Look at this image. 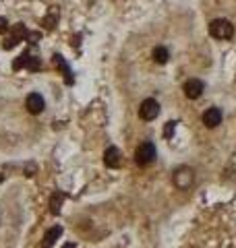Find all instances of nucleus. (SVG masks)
<instances>
[{
  "label": "nucleus",
  "instance_id": "obj_6",
  "mask_svg": "<svg viewBox=\"0 0 236 248\" xmlns=\"http://www.w3.org/2000/svg\"><path fill=\"white\" fill-rule=\"evenodd\" d=\"M15 71H21V68H29V71H39V60L34 58V56H29V54H21V56L15 60V64H13Z\"/></svg>",
  "mask_w": 236,
  "mask_h": 248
},
{
  "label": "nucleus",
  "instance_id": "obj_13",
  "mask_svg": "<svg viewBox=\"0 0 236 248\" xmlns=\"http://www.w3.org/2000/svg\"><path fill=\"white\" fill-rule=\"evenodd\" d=\"M168 58H170V54H168V50L164 48V46H157V48L153 50V60L157 62V64H166Z\"/></svg>",
  "mask_w": 236,
  "mask_h": 248
},
{
  "label": "nucleus",
  "instance_id": "obj_7",
  "mask_svg": "<svg viewBox=\"0 0 236 248\" xmlns=\"http://www.w3.org/2000/svg\"><path fill=\"white\" fill-rule=\"evenodd\" d=\"M25 108H27L29 114H39L46 108V102L39 93H29L27 99H25Z\"/></svg>",
  "mask_w": 236,
  "mask_h": 248
},
{
  "label": "nucleus",
  "instance_id": "obj_15",
  "mask_svg": "<svg viewBox=\"0 0 236 248\" xmlns=\"http://www.w3.org/2000/svg\"><path fill=\"white\" fill-rule=\"evenodd\" d=\"M174 126H176V122H174V120L166 122V130H164V137L170 139V137H172V133H174Z\"/></svg>",
  "mask_w": 236,
  "mask_h": 248
},
{
  "label": "nucleus",
  "instance_id": "obj_12",
  "mask_svg": "<svg viewBox=\"0 0 236 248\" xmlns=\"http://www.w3.org/2000/svg\"><path fill=\"white\" fill-rule=\"evenodd\" d=\"M62 203H65V195H60V192H54V195L50 197V211L54 215H58L60 209H62Z\"/></svg>",
  "mask_w": 236,
  "mask_h": 248
},
{
  "label": "nucleus",
  "instance_id": "obj_3",
  "mask_svg": "<svg viewBox=\"0 0 236 248\" xmlns=\"http://www.w3.org/2000/svg\"><path fill=\"white\" fill-rule=\"evenodd\" d=\"M27 37H29V31L25 29V25H23V23H17V25L11 27V35L4 40V50L15 48V46H17L19 42L27 40Z\"/></svg>",
  "mask_w": 236,
  "mask_h": 248
},
{
  "label": "nucleus",
  "instance_id": "obj_11",
  "mask_svg": "<svg viewBox=\"0 0 236 248\" xmlns=\"http://www.w3.org/2000/svg\"><path fill=\"white\" fill-rule=\"evenodd\" d=\"M104 161L108 168H118L120 166V151H118L116 147H108L104 153Z\"/></svg>",
  "mask_w": 236,
  "mask_h": 248
},
{
  "label": "nucleus",
  "instance_id": "obj_8",
  "mask_svg": "<svg viewBox=\"0 0 236 248\" xmlns=\"http://www.w3.org/2000/svg\"><path fill=\"white\" fill-rule=\"evenodd\" d=\"M183 89H185V95L188 99H197V97H201V93H203L205 87H203V83L199 79H188Z\"/></svg>",
  "mask_w": 236,
  "mask_h": 248
},
{
  "label": "nucleus",
  "instance_id": "obj_17",
  "mask_svg": "<svg viewBox=\"0 0 236 248\" xmlns=\"http://www.w3.org/2000/svg\"><path fill=\"white\" fill-rule=\"evenodd\" d=\"M62 248H77L73 242H68V244H65V246H62Z\"/></svg>",
  "mask_w": 236,
  "mask_h": 248
},
{
  "label": "nucleus",
  "instance_id": "obj_1",
  "mask_svg": "<svg viewBox=\"0 0 236 248\" xmlns=\"http://www.w3.org/2000/svg\"><path fill=\"white\" fill-rule=\"evenodd\" d=\"M209 33L216 40H230L234 35V25L228 19H214L209 23Z\"/></svg>",
  "mask_w": 236,
  "mask_h": 248
},
{
  "label": "nucleus",
  "instance_id": "obj_2",
  "mask_svg": "<svg viewBox=\"0 0 236 248\" xmlns=\"http://www.w3.org/2000/svg\"><path fill=\"white\" fill-rule=\"evenodd\" d=\"M172 182H174V186H176V188H180V190L191 188L193 182H195V172L191 168H186V166H180V168L174 170Z\"/></svg>",
  "mask_w": 236,
  "mask_h": 248
},
{
  "label": "nucleus",
  "instance_id": "obj_5",
  "mask_svg": "<svg viewBox=\"0 0 236 248\" xmlns=\"http://www.w3.org/2000/svg\"><path fill=\"white\" fill-rule=\"evenodd\" d=\"M160 114V104L155 99H143V104L139 108V116L143 120H155Z\"/></svg>",
  "mask_w": 236,
  "mask_h": 248
},
{
  "label": "nucleus",
  "instance_id": "obj_10",
  "mask_svg": "<svg viewBox=\"0 0 236 248\" xmlns=\"http://www.w3.org/2000/svg\"><path fill=\"white\" fill-rule=\"evenodd\" d=\"M60 236H62V228H60V226H54V228H50L48 232H46L44 240H42V246H44V248H50V246H54V242H56V240H60Z\"/></svg>",
  "mask_w": 236,
  "mask_h": 248
},
{
  "label": "nucleus",
  "instance_id": "obj_14",
  "mask_svg": "<svg viewBox=\"0 0 236 248\" xmlns=\"http://www.w3.org/2000/svg\"><path fill=\"white\" fill-rule=\"evenodd\" d=\"M54 62H56V66H58V68H62V71H65V75H67V83H73V79H70V71H68V66L65 64L62 56H54Z\"/></svg>",
  "mask_w": 236,
  "mask_h": 248
},
{
  "label": "nucleus",
  "instance_id": "obj_9",
  "mask_svg": "<svg viewBox=\"0 0 236 248\" xmlns=\"http://www.w3.org/2000/svg\"><path fill=\"white\" fill-rule=\"evenodd\" d=\"M219 122H222V110H219V108H209V110L203 114V124H205L207 128H216Z\"/></svg>",
  "mask_w": 236,
  "mask_h": 248
},
{
  "label": "nucleus",
  "instance_id": "obj_16",
  "mask_svg": "<svg viewBox=\"0 0 236 248\" xmlns=\"http://www.w3.org/2000/svg\"><path fill=\"white\" fill-rule=\"evenodd\" d=\"M11 29V25H9V21H6L4 17H0V33H6V31Z\"/></svg>",
  "mask_w": 236,
  "mask_h": 248
},
{
  "label": "nucleus",
  "instance_id": "obj_4",
  "mask_svg": "<svg viewBox=\"0 0 236 248\" xmlns=\"http://www.w3.org/2000/svg\"><path fill=\"white\" fill-rule=\"evenodd\" d=\"M135 159H137V164L143 166V168L149 166V164H153V161H155V147H153V143L139 145L137 153H135Z\"/></svg>",
  "mask_w": 236,
  "mask_h": 248
}]
</instances>
